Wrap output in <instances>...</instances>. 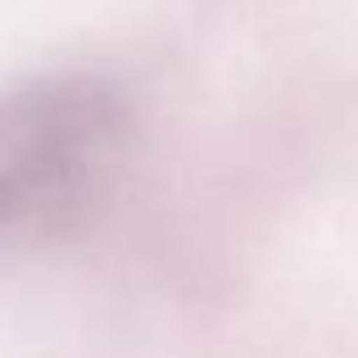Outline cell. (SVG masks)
<instances>
[{"label":"cell","instance_id":"6da1fadb","mask_svg":"<svg viewBox=\"0 0 358 358\" xmlns=\"http://www.w3.org/2000/svg\"><path fill=\"white\" fill-rule=\"evenodd\" d=\"M127 145V105L96 78L0 96V241L59 231L96 200Z\"/></svg>","mask_w":358,"mask_h":358}]
</instances>
